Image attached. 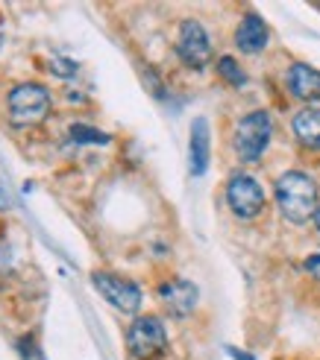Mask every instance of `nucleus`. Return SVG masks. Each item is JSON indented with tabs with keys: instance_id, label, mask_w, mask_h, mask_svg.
<instances>
[{
	"instance_id": "nucleus-1",
	"label": "nucleus",
	"mask_w": 320,
	"mask_h": 360,
	"mask_svg": "<svg viewBox=\"0 0 320 360\" xmlns=\"http://www.w3.org/2000/svg\"><path fill=\"white\" fill-rule=\"evenodd\" d=\"M317 200H320V191L317 182L309 173H300V170H288L279 176L276 182V202L282 217L291 220V223H306L317 214Z\"/></svg>"
},
{
	"instance_id": "nucleus-2",
	"label": "nucleus",
	"mask_w": 320,
	"mask_h": 360,
	"mask_svg": "<svg viewBox=\"0 0 320 360\" xmlns=\"http://www.w3.org/2000/svg\"><path fill=\"white\" fill-rule=\"evenodd\" d=\"M273 135V123L268 112H250L244 115L235 126V153L247 165H256V161L264 155Z\"/></svg>"
},
{
	"instance_id": "nucleus-3",
	"label": "nucleus",
	"mask_w": 320,
	"mask_h": 360,
	"mask_svg": "<svg viewBox=\"0 0 320 360\" xmlns=\"http://www.w3.org/2000/svg\"><path fill=\"white\" fill-rule=\"evenodd\" d=\"M9 117L12 123L18 126H32V123H42L50 112V94L44 85H35V82H27V85H18L9 91Z\"/></svg>"
},
{
	"instance_id": "nucleus-4",
	"label": "nucleus",
	"mask_w": 320,
	"mask_h": 360,
	"mask_svg": "<svg viewBox=\"0 0 320 360\" xmlns=\"http://www.w3.org/2000/svg\"><path fill=\"white\" fill-rule=\"evenodd\" d=\"M127 349L135 360H156L168 349V331L162 319L156 316H138L127 331Z\"/></svg>"
},
{
	"instance_id": "nucleus-5",
	"label": "nucleus",
	"mask_w": 320,
	"mask_h": 360,
	"mask_svg": "<svg viewBox=\"0 0 320 360\" xmlns=\"http://www.w3.org/2000/svg\"><path fill=\"white\" fill-rule=\"evenodd\" d=\"M226 202H229V208H233L235 217L253 220L264 208V191L253 176L238 173V176L229 179V185H226Z\"/></svg>"
},
{
	"instance_id": "nucleus-6",
	"label": "nucleus",
	"mask_w": 320,
	"mask_h": 360,
	"mask_svg": "<svg viewBox=\"0 0 320 360\" xmlns=\"http://www.w3.org/2000/svg\"><path fill=\"white\" fill-rule=\"evenodd\" d=\"M92 281L97 287V293L121 314H135L141 308V287L135 281L112 276V273H94Z\"/></svg>"
},
{
	"instance_id": "nucleus-7",
	"label": "nucleus",
	"mask_w": 320,
	"mask_h": 360,
	"mask_svg": "<svg viewBox=\"0 0 320 360\" xmlns=\"http://www.w3.org/2000/svg\"><path fill=\"white\" fill-rule=\"evenodd\" d=\"M176 53H180V59L194 70H200L211 62V41H209V32L203 30L200 21H183L180 39H176Z\"/></svg>"
},
{
	"instance_id": "nucleus-8",
	"label": "nucleus",
	"mask_w": 320,
	"mask_h": 360,
	"mask_svg": "<svg viewBox=\"0 0 320 360\" xmlns=\"http://www.w3.org/2000/svg\"><path fill=\"white\" fill-rule=\"evenodd\" d=\"M159 299L165 302V308L173 316H188L194 308H197L200 290H197V284H191L188 278H171L159 287Z\"/></svg>"
},
{
	"instance_id": "nucleus-9",
	"label": "nucleus",
	"mask_w": 320,
	"mask_h": 360,
	"mask_svg": "<svg viewBox=\"0 0 320 360\" xmlns=\"http://www.w3.org/2000/svg\"><path fill=\"white\" fill-rule=\"evenodd\" d=\"M268 39H271V32H268V24L261 21L259 15H244L241 18V24L235 30V44L238 50L244 53H261L264 47H268Z\"/></svg>"
},
{
	"instance_id": "nucleus-10",
	"label": "nucleus",
	"mask_w": 320,
	"mask_h": 360,
	"mask_svg": "<svg viewBox=\"0 0 320 360\" xmlns=\"http://www.w3.org/2000/svg\"><path fill=\"white\" fill-rule=\"evenodd\" d=\"M288 91L297 97V100H306V103H314L320 100V70L297 62L288 68Z\"/></svg>"
},
{
	"instance_id": "nucleus-11",
	"label": "nucleus",
	"mask_w": 320,
	"mask_h": 360,
	"mask_svg": "<svg viewBox=\"0 0 320 360\" xmlns=\"http://www.w3.org/2000/svg\"><path fill=\"white\" fill-rule=\"evenodd\" d=\"M188 161H191V176H203L209 167V120L206 117H197L191 123Z\"/></svg>"
},
{
	"instance_id": "nucleus-12",
	"label": "nucleus",
	"mask_w": 320,
	"mask_h": 360,
	"mask_svg": "<svg viewBox=\"0 0 320 360\" xmlns=\"http://www.w3.org/2000/svg\"><path fill=\"white\" fill-rule=\"evenodd\" d=\"M294 135L309 150H320V109H303L294 115Z\"/></svg>"
},
{
	"instance_id": "nucleus-13",
	"label": "nucleus",
	"mask_w": 320,
	"mask_h": 360,
	"mask_svg": "<svg viewBox=\"0 0 320 360\" xmlns=\"http://www.w3.org/2000/svg\"><path fill=\"white\" fill-rule=\"evenodd\" d=\"M218 74L229 82V85H235V88H241V85H247V74L238 68V62L233 59V56H223L221 62H218Z\"/></svg>"
},
{
	"instance_id": "nucleus-14",
	"label": "nucleus",
	"mask_w": 320,
	"mask_h": 360,
	"mask_svg": "<svg viewBox=\"0 0 320 360\" xmlns=\"http://www.w3.org/2000/svg\"><path fill=\"white\" fill-rule=\"evenodd\" d=\"M70 138H74L77 143H109V135L106 132L92 129V126H82V123L70 126Z\"/></svg>"
},
{
	"instance_id": "nucleus-15",
	"label": "nucleus",
	"mask_w": 320,
	"mask_h": 360,
	"mask_svg": "<svg viewBox=\"0 0 320 360\" xmlns=\"http://www.w3.org/2000/svg\"><path fill=\"white\" fill-rule=\"evenodd\" d=\"M56 77H74L77 74V62H70V59H50V68Z\"/></svg>"
},
{
	"instance_id": "nucleus-16",
	"label": "nucleus",
	"mask_w": 320,
	"mask_h": 360,
	"mask_svg": "<svg viewBox=\"0 0 320 360\" xmlns=\"http://www.w3.org/2000/svg\"><path fill=\"white\" fill-rule=\"evenodd\" d=\"M306 269H309V273L320 281V252H312V255L306 258Z\"/></svg>"
},
{
	"instance_id": "nucleus-17",
	"label": "nucleus",
	"mask_w": 320,
	"mask_h": 360,
	"mask_svg": "<svg viewBox=\"0 0 320 360\" xmlns=\"http://www.w3.org/2000/svg\"><path fill=\"white\" fill-rule=\"evenodd\" d=\"M9 208H12V196H9L6 185L0 182V211H9Z\"/></svg>"
},
{
	"instance_id": "nucleus-18",
	"label": "nucleus",
	"mask_w": 320,
	"mask_h": 360,
	"mask_svg": "<svg viewBox=\"0 0 320 360\" xmlns=\"http://www.w3.org/2000/svg\"><path fill=\"white\" fill-rule=\"evenodd\" d=\"M229 354H233V357H235V360H253V357H250V354H241V352H238V349H229Z\"/></svg>"
},
{
	"instance_id": "nucleus-19",
	"label": "nucleus",
	"mask_w": 320,
	"mask_h": 360,
	"mask_svg": "<svg viewBox=\"0 0 320 360\" xmlns=\"http://www.w3.org/2000/svg\"><path fill=\"white\" fill-rule=\"evenodd\" d=\"M314 223H317V231H320V208H317V214H314Z\"/></svg>"
},
{
	"instance_id": "nucleus-20",
	"label": "nucleus",
	"mask_w": 320,
	"mask_h": 360,
	"mask_svg": "<svg viewBox=\"0 0 320 360\" xmlns=\"http://www.w3.org/2000/svg\"><path fill=\"white\" fill-rule=\"evenodd\" d=\"M0 44H4V35H0Z\"/></svg>"
}]
</instances>
